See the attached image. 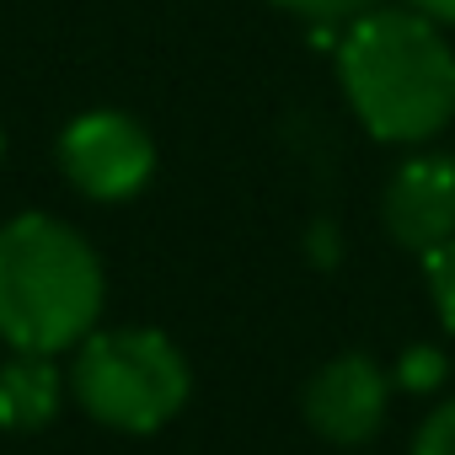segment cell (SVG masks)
Listing matches in <instances>:
<instances>
[{"label":"cell","instance_id":"cell-1","mask_svg":"<svg viewBox=\"0 0 455 455\" xmlns=\"http://www.w3.org/2000/svg\"><path fill=\"white\" fill-rule=\"evenodd\" d=\"M338 81L380 145H428L455 118V49L412 6H375L338 44Z\"/></svg>","mask_w":455,"mask_h":455},{"label":"cell","instance_id":"cell-2","mask_svg":"<svg viewBox=\"0 0 455 455\" xmlns=\"http://www.w3.org/2000/svg\"><path fill=\"white\" fill-rule=\"evenodd\" d=\"M102 263L76 225L17 214L0 225V343L12 354H65L102 316Z\"/></svg>","mask_w":455,"mask_h":455},{"label":"cell","instance_id":"cell-3","mask_svg":"<svg viewBox=\"0 0 455 455\" xmlns=\"http://www.w3.org/2000/svg\"><path fill=\"white\" fill-rule=\"evenodd\" d=\"M70 391L102 428L118 434H156L166 428L193 391V370L182 348L156 327H113L86 332L76 343Z\"/></svg>","mask_w":455,"mask_h":455},{"label":"cell","instance_id":"cell-4","mask_svg":"<svg viewBox=\"0 0 455 455\" xmlns=\"http://www.w3.org/2000/svg\"><path fill=\"white\" fill-rule=\"evenodd\" d=\"M60 172L70 177L76 193H86L97 204H118V198H134L156 177V140L134 113L92 108L65 124Z\"/></svg>","mask_w":455,"mask_h":455},{"label":"cell","instance_id":"cell-5","mask_svg":"<svg viewBox=\"0 0 455 455\" xmlns=\"http://www.w3.org/2000/svg\"><path fill=\"white\" fill-rule=\"evenodd\" d=\"M386 407H391V380L370 354L327 359L300 391V412H306L311 434H322L327 444H343V450L370 444L386 423Z\"/></svg>","mask_w":455,"mask_h":455},{"label":"cell","instance_id":"cell-6","mask_svg":"<svg viewBox=\"0 0 455 455\" xmlns=\"http://www.w3.org/2000/svg\"><path fill=\"white\" fill-rule=\"evenodd\" d=\"M380 214H386L391 242L418 252V258L455 242V161L434 156V150L407 156L386 182Z\"/></svg>","mask_w":455,"mask_h":455},{"label":"cell","instance_id":"cell-7","mask_svg":"<svg viewBox=\"0 0 455 455\" xmlns=\"http://www.w3.org/2000/svg\"><path fill=\"white\" fill-rule=\"evenodd\" d=\"M65 380L54 354H12L0 364V428L6 434H38L60 418Z\"/></svg>","mask_w":455,"mask_h":455},{"label":"cell","instance_id":"cell-8","mask_svg":"<svg viewBox=\"0 0 455 455\" xmlns=\"http://www.w3.org/2000/svg\"><path fill=\"white\" fill-rule=\"evenodd\" d=\"M423 279H428V295H434L444 332H455V242H444L423 258Z\"/></svg>","mask_w":455,"mask_h":455},{"label":"cell","instance_id":"cell-9","mask_svg":"<svg viewBox=\"0 0 455 455\" xmlns=\"http://www.w3.org/2000/svg\"><path fill=\"white\" fill-rule=\"evenodd\" d=\"M279 12H290V17H300V22H354V17H364V12H375L380 0H274Z\"/></svg>","mask_w":455,"mask_h":455},{"label":"cell","instance_id":"cell-10","mask_svg":"<svg viewBox=\"0 0 455 455\" xmlns=\"http://www.w3.org/2000/svg\"><path fill=\"white\" fill-rule=\"evenodd\" d=\"M407 455H455V396L439 402V407L423 418V428L412 434V450H407Z\"/></svg>","mask_w":455,"mask_h":455},{"label":"cell","instance_id":"cell-11","mask_svg":"<svg viewBox=\"0 0 455 455\" xmlns=\"http://www.w3.org/2000/svg\"><path fill=\"white\" fill-rule=\"evenodd\" d=\"M439 380H444L439 348H412V354L402 359V386H407V391H434Z\"/></svg>","mask_w":455,"mask_h":455},{"label":"cell","instance_id":"cell-12","mask_svg":"<svg viewBox=\"0 0 455 455\" xmlns=\"http://www.w3.org/2000/svg\"><path fill=\"white\" fill-rule=\"evenodd\" d=\"M407 6H412L418 17L439 22V28H455V0H407Z\"/></svg>","mask_w":455,"mask_h":455},{"label":"cell","instance_id":"cell-13","mask_svg":"<svg viewBox=\"0 0 455 455\" xmlns=\"http://www.w3.org/2000/svg\"><path fill=\"white\" fill-rule=\"evenodd\" d=\"M0 150H6V134H0Z\"/></svg>","mask_w":455,"mask_h":455}]
</instances>
